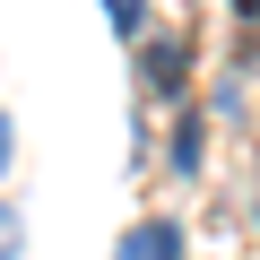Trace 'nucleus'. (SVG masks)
Listing matches in <instances>:
<instances>
[{"instance_id": "20e7f679", "label": "nucleus", "mask_w": 260, "mask_h": 260, "mask_svg": "<svg viewBox=\"0 0 260 260\" xmlns=\"http://www.w3.org/2000/svg\"><path fill=\"white\" fill-rule=\"evenodd\" d=\"M26 251V225H18V208H0V260H18Z\"/></svg>"}, {"instance_id": "39448f33", "label": "nucleus", "mask_w": 260, "mask_h": 260, "mask_svg": "<svg viewBox=\"0 0 260 260\" xmlns=\"http://www.w3.org/2000/svg\"><path fill=\"white\" fill-rule=\"evenodd\" d=\"M104 9H113V26H121V35H139V0H104Z\"/></svg>"}, {"instance_id": "f03ea898", "label": "nucleus", "mask_w": 260, "mask_h": 260, "mask_svg": "<svg viewBox=\"0 0 260 260\" xmlns=\"http://www.w3.org/2000/svg\"><path fill=\"white\" fill-rule=\"evenodd\" d=\"M121 260H182V225H174V217H148V225H130Z\"/></svg>"}, {"instance_id": "0eeeda50", "label": "nucleus", "mask_w": 260, "mask_h": 260, "mask_svg": "<svg viewBox=\"0 0 260 260\" xmlns=\"http://www.w3.org/2000/svg\"><path fill=\"white\" fill-rule=\"evenodd\" d=\"M0 165H9V113H0Z\"/></svg>"}, {"instance_id": "f257e3e1", "label": "nucleus", "mask_w": 260, "mask_h": 260, "mask_svg": "<svg viewBox=\"0 0 260 260\" xmlns=\"http://www.w3.org/2000/svg\"><path fill=\"white\" fill-rule=\"evenodd\" d=\"M139 70H148V87H156V95H174V87L191 78V44H182V35H156V44L139 52Z\"/></svg>"}, {"instance_id": "7ed1b4c3", "label": "nucleus", "mask_w": 260, "mask_h": 260, "mask_svg": "<svg viewBox=\"0 0 260 260\" xmlns=\"http://www.w3.org/2000/svg\"><path fill=\"white\" fill-rule=\"evenodd\" d=\"M174 174H200V113H182L174 130Z\"/></svg>"}, {"instance_id": "423d86ee", "label": "nucleus", "mask_w": 260, "mask_h": 260, "mask_svg": "<svg viewBox=\"0 0 260 260\" xmlns=\"http://www.w3.org/2000/svg\"><path fill=\"white\" fill-rule=\"evenodd\" d=\"M234 18H251V26H260V0H234Z\"/></svg>"}]
</instances>
